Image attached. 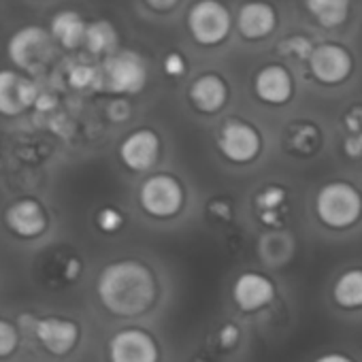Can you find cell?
Returning <instances> with one entry per match:
<instances>
[{"instance_id": "cell-1", "label": "cell", "mask_w": 362, "mask_h": 362, "mask_svg": "<svg viewBox=\"0 0 362 362\" xmlns=\"http://www.w3.org/2000/svg\"><path fill=\"white\" fill-rule=\"evenodd\" d=\"M96 296L107 313L132 320L149 313L158 305L160 281L145 260L122 258L100 269Z\"/></svg>"}, {"instance_id": "cell-2", "label": "cell", "mask_w": 362, "mask_h": 362, "mask_svg": "<svg viewBox=\"0 0 362 362\" xmlns=\"http://www.w3.org/2000/svg\"><path fill=\"white\" fill-rule=\"evenodd\" d=\"M315 222L332 233H347L362 222V190L349 179H328L311 201Z\"/></svg>"}, {"instance_id": "cell-3", "label": "cell", "mask_w": 362, "mask_h": 362, "mask_svg": "<svg viewBox=\"0 0 362 362\" xmlns=\"http://www.w3.org/2000/svg\"><path fill=\"white\" fill-rule=\"evenodd\" d=\"M139 207L156 222L177 220L188 207V188L175 173H149L139 186Z\"/></svg>"}, {"instance_id": "cell-4", "label": "cell", "mask_w": 362, "mask_h": 362, "mask_svg": "<svg viewBox=\"0 0 362 362\" xmlns=\"http://www.w3.org/2000/svg\"><path fill=\"white\" fill-rule=\"evenodd\" d=\"M262 132L256 124L243 117L224 119L216 134L218 153L233 166H247L254 164L262 153Z\"/></svg>"}, {"instance_id": "cell-5", "label": "cell", "mask_w": 362, "mask_h": 362, "mask_svg": "<svg viewBox=\"0 0 362 362\" xmlns=\"http://www.w3.org/2000/svg\"><path fill=\"white\" fill-rule=\"evenodd\" d=\"M192 41L201 47H218L233 28V16L220 0H197L186 18Z\"/></svg>"}, {"instance_id": "cell-6", "label": "cell", "mask_w": 362, "mask_h": 362, "mask_svg": "<svg viewBox=\"0 0 362 362\" xmlns=\"http://www.w3.org/2000/svg\"><path fill=\"white\" fill-rule=\"evenodd\" d=\"M54 39L49 30L37 24H26L18 28L7 43L9 60L26 73H39L52 58Z\"/></svg>"}, {"instance_id": "cell-7", "label": "cell", "mask_w": 362, "mask_h": 362, "mask_svg": "<svg viewBox=\"0 0 362 362\" xmlns=\"http://www.w3.org/2000/svg\"><path fill=\"white\" fill-rule=\"evenodd\" d=\"M103 83L119 96L139 94L147 83V64L139 52L117 49L103 64Z\"/></svg>"}, {"instance_id": "cell-8", "label": "cell", "mask_w": 362, "mask_h": 362, "mask_svg": "<svg viewBox=\"0 0 362 362\" xmlns=\"http://www.w3.org/2000/svg\"><path fill=\"white\" fill-rule=\"evenodd\" d=\"M109 362H162L158 337L143 326H126L111 334L107 343Z\"/></svg>"}, {"instance_id": "cell-9", "label": "cell", "mask_w": 362, "mask_h": 362, "mask_svg": "<svg viewBox=\"0 0 362 362\" xmlns=\"http://www.w3.org/2000/svg\"><path fill=\"white\" fill-rule=\"evenodd\" d=\"M275 296L277 284L271 275L262 271H243L235 277L230 286L233 305L245 315L264 311L275 303Z\"/></svg>"}, {"instance_id": "cell-10", "label": "cell", "mask_w": 362, "mask_h": 362, "mask_svg": "<svg viewBox=\"0 0 362 362\" xmlns=\"http://www.w3.org/2000/svg\"><path fill=\"white\" fill-rule=\"evenodd\" d=\"M311 77L322 86H341L354 73V56L339 43H320L307 60Z\"/></svg>"}, {"instance_id": "cell-11", "label": "cell", "mask_w": 362, "mask_h": 362, "mask_svg": "<svg viewBox=\"0 0 362 362\" xmlns=\"http://www.w3.org/2000/svg\"><path fill=\"white\" fill-rule=\"evenodd\" d=\"M117 156H119V162L130 173H149L160 162L162 139L153 128L141 126L122 139L117 147Z\"/></svg>"}, {"instance_id": "cell-12", "label": "cell", "mask_w": 362, "mask_h": 362, "mask_svg": "<svg viewBox=\"0 0 362 362\" xmlns=\"http://www.w3.org/2000/svg\"><path fill=\"white\" fill-rule=\"evenodd\" d=\"M39 94L41 92L37 83L28 75L11 69H0V115L16 117L28 111L37 105Z\"/></svg>"}, {"instance_id": "cell-13", "label": "cell", "mask_w": 362, "mask_h": 362, "mask_svg": "<svg viewBox=\"0 0 362 362\" xmlns=\"http://www.w3.org/2000/svg\"><path fill=\"white\" fill-rule=\"evenodd\" d=\"M294 75L284 64H267L254 75V94L269 107H284L294 98Z\"/></svg>"}, {"instance_id": "cell-14", "label": "cell", "mask_w": 362, "mask_h": 362, "mask_svg": "<svg viewBox=\"0 0 362 362\" xmlns=\"http://www.w3.org/2000/svg\"><path fill=\"white\" fill-rule=\"evenodd\" d=\"M228 98H230V88L226 79L218 73H203L188 88V100L192 109L201 115L220 113L226 107Z\"/></svg>"}, {"instance_id": "cell-15", "label": "cell", "mask_w": 362, "mask_h": 362, "mask_svg": "<svg viewBox=\"0 0 362 362\" xmlns=\"http://www.w3.org/2000/svg\"><path fill=\"white\" fill-rule=\"evenodd\" d=\"M237 30L245 41H262L277 28V11L264 0H247L237 11Z\"/></svg>"}, {"instance_id": "cell-16", "label": "cell", "mask_w": 362, "mask_h": 362, "mask_svg": "<svg viewBox=\"0 0 362 362\" xmlns=\"http://www.w3.org/2000/svg\"><path fill=\"white\" fill-rule=\"evenodd\" d=\"M39 343L54 356H66L79 343V324L66 317H41L35 324Z\"/></svg>"}, {"instance_id": "cell-17", "label": "cell", "mask_w": 362, "mask_h": 362, "mask_svg": "<svg viewBox=\"0 0 362 362\" xmlns=\"http://www.w3.org/2000/svg\"><path fill=\"white\" fill-rule=\"evenodd\" d=\"M290 192L281 184H267L254 194V211L264 228L281 230L288 224Z\"/></svg>"}, {"instance_id": "cell-18", "label": "cell", "mask_w": 362, "mask_h": 362, "mask_svg": "<svg viewBox=\"0 0 362 362\" xmlns=\"http://www.w3.org/2000/svg\"><path fill=\"white\" fill-rule=\"evenodd\" d=\"M5 222H7L9 230H13L18 237L33 239V237H39V235L45 233L47 214H45V209H43V205L39 201L22 199V201H16L7 209Z\"/></svg>"}, {"instance_id": "cell-19", "label": "cell", "mask_w": 362, "mask_h": 362, "mask_svg": "<svg viewBox=\"0 0 362 362\" xmlns=\"http://www.w3.org/2000/svg\"><path fill=\"white\" fill-rule=\"evenodd\" d=\"M324 134L322 128L311 119H298L286 128L284 147L294 158H313L322 151Z\"/></svg>"}, {"instance_id": "cell-20", "label": "cell", "mask_w": 362, "mask_h": 362, "mask_svg": "<svg viewBox=\"0 0 362 362\" xmlns=\"http://www.w3.org/2000/svg\"><path fill=\"white\" fill-rule=\"evenodd\" d=\"M330 300L339 311H362V267L343 269L332 286H330Z\"/></svg>"}, {"instance_id": "cell-21", "label": "cell", "mask_w": 362, "mask_h": 362, "mask_svg": "<svg viewBox=\"0 0 362 362\" xmlns=\"http://www.w3.org/2000/svg\"><path fill=\"white\" fill-rule=\"evenodd\" d=\"M88 22L73 9L58 11L49 20V35L54 41H58L64 49H77L86 41Z\"/></svg>"}, {"instance_id": "cell-22", "label": "cell", "mask_w": 362, "mask_h": 362, "mask_svg": "<svg viewBox=\"0 0 362 362\" xmlns=\"http://www.w3.org/2000/svg\"><path fill=\"white\" fill-rule=\"evenodd\" d=\"M305 9L322 28L332 30L347 22L351 0H305Z\"/></svg>"}, {"instance_id": "cell-23", "label": "cell", "mask_w": 362, "mask_h": 362, "mask_svg": "<svg viewBox=\"0 0 362 362\" xmlns=\"http://www.w3.org/2000/svg\"><path fill=\"white\" fill-rule=\"evenodd\" d=\"M117 43H119V35L115 30V26L109 20H96L88 24L86 30V41L83 47L94 54V56H111L117 52Z\"/></svg>"}, {"instance_id": "cell-24", "label": "cell", "mask_w": 362, "mask_h": 362, "mask_svg": "<svg viewBox=\"0 0 362 362\" xmlns=\"http://www.w3.org/2000/svg\"><path fill=\"white\" fill-rule=\"evenodd\" d=\"M313 47H315V45H313L311 39L305 37V35H290V37H286V39H281V41L277 43V52H279L284 58L303 60V62L309 60Z\"/></svg>"}, {"instance_id": "cell-25", "label": "cell", "mask_w": 362, "mask_h": 362, "mask_svg": "<svg viewBox=\"0 0 362 362\" xmlns=\"http://www.w3.org/2000/svg\"><path fill=\"white\" fill-rule=\"evenodd\" d=\"M205 214L211 222L220 224V226H230L235 222L237 209L233 199L228 197H211L205 205Z\"/></svg>"}, {"instance_id": "cell-26", "label": "cell", "mask_w": 362, "mask_h": 362, "mask_svg": "<svg viewBox=\"0 0 362 362\" xmlns=\"http://www.w3.org/2000/svg\"><path fill=\"white\" fill-rule=\"evenodd\" d=\"M94 222H96V228H98L100 233H105V235H115V233H119V230L126 226V216H124L117 207H111V205H109V207L98 209Z\"/></svg>"}, {"instance_id": "cell-27", "label": "cell", "mask_w": 362, "mask_h": 362, "mask_svg": "<svg viewBox=\"0 0 362 362\" xmlns=\"http://www.w3.org/2000/svg\"><path fill=\"white\" fill-rule=\"evenodd\" d=\"M103 79V75H98V71L90 64H75L69 71V86L75 90H88L94 88L98 81Z\"/></svg>"}, {"instance_id": "cell-28", "label": "cell", "mask_w": 362, "mask_h": 362, "mask_svg": "<svg viewBox=\"0 0 362 362\" xmlns=\"http://www.w3.org/2000/svg\"><path fill=\"white\" fill-rule=\"evenodd\" d=\"M241 337H243V330L237 322H224L220 328H218V334H216V341H218V347L222 351H233L239 347L241 343Z\"/></svg>"}, {"instance_id": "cell-29", "label": "cell", "mask_w": 362, "mask_h": 362, "mask_svg": "<svg viewBox=\"0 0 362 362\" xmlns=\"http://www.w3.org/2000/svg\"><path fill=\"white\" fill-rule=\"evenodd\" d=\"M162 69H164V75L170 77V79H179L188 73V60L181 52H168L162 60Z\"/></svg>"}, {"instance_id": "cell-30", "label": "cell", "mask_w": 362, "mask_h": 362, "mask_svg": "<svg viewBox=\"0 0 362 362\" xmlns=\"http://www.w3.org/2000/svg\"><path fill=\"white\" fill-rule=\"evenodd\" d=\"M18 347V330L11 322L0 320V358L11 356Z\"/></svg>"}, {"instance_id": "cell-31", "label": "cell", "mask_w": 362, "mask_h": 362, "mask_svg": "<svg viewBox=\"0 0 362 362\" xmlns=\"http://www.w3.org/2000/svg\"><path fill=\"white\" fill-rule=\"evenodd\" d=\"M343 153L351 160H360L362 158V132L358 134H347L343 141Z\"/></svg>"}, {"instance_id": "cell-32", "label": "cell", "mask_w": 362, "mask_h": 362, "mask_svg": "<svg viewBox=\"0 0 362 362\" xmlns=\"http://www.w3.org/2000/svg\"><path fill=\"white\" fill-rule=\"evenodd\" d=\"M130 113H132V109H130V105L124 98H117L115 103L109 105V117L113 122H124V119L130 117Z\"/></svg>"}, {"instance_id": "cell-33", "label": "cell", "mask_w": 362, "mask_h": 362, "mask_svg": "<svg viewBox=\"0 0 362 362\" xmlns=\"http://www.w3.org/2000/svg\"><path fill=\"white\" fill-rule=\"evenodd\" d=\"M313 362H358V360H356L354 356H349L347 351L330 349V351H324V354L315 356Z\"/></svg>"}, {"instance_id": "cell-34", "label": "cell", "mask_w": 362, "mask_h": 362, "mask_svg": "<svg viewBox=\"0 0 362 362\" xmlns=\"http://www.w3.org/2000/svg\"><path fill=\"white\" fill-rule=\"evenodd\" d=\"M143 3L156 13H166V11H173L181 0H143Z\"/></svg>"}, {"instance_id": "cell-35", "label": "cell", "mask_w": 362, "mask_h": 362, "mask_svg": "<svg viewBox=\"0 0 362 362\" xmlns=\"http://www.w3.org/2000/svg\"><path fill=\"white\" fill-rule=\"evenodd\" d=\"M81 260H77V258H71L69 262H66V269H64V277L69 279V281H75L79 275H81Z\"/></svg>"}, {"instance_id": "cell-36", "label": "cell", "mask_w": 362, "mask_h": 362, "mask_svg": "<svg viewBox=\"0 0 362 362\" xmlns=\"http://www.w3.org/2000/svg\"><path fill=\"white\" fill-rule=\"evenodd\" d=\"M54 105H56V98L52 94H39L35 109L37 111H49V109H54Z\"/></svg>"}, {"instance_id": "cell-37", "label": "cell", "mask_w": 362, "mask_h": 362, "mask_svg": "<svg viewBox=\"0 0 362 362\" xmlns=\"http://www.w3.org/2000/svg\"><path fill=\"white\" fill-rule=\"evenodd\" d=\"M192 362H211L209 358H205V356H194L192 358Z\"/></svg>"}]
</instances>
